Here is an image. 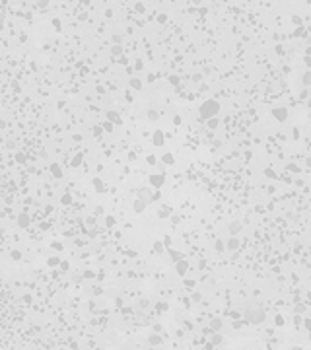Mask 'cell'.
Segmentation results:
<instances>
[{"label": "cell", "instance_id": "obj_8", "mask_svg": "<svg viewBox=\"0 0 311 350\" xmlns=\"http://www.w3.org/2000/svg\"><path fill=\"white\" fill-rule=\"evenodd\" d=\"M220 327H222V323L218 321V319H214V321H212V329H220Z\"/></svg>", "mask_w": 311, "mask_h": 350}, {"label": "cell", "instance_id": "obj_7", "mask_svg": "<svg viewBox=\"0 0 311 350\" xmlns=\"http://www.w3.org/2000/svg\"><path fill=\"white\" fill-rule=\"evenodd\" d=\"M152 183H154V185H161V177H160V175H158V177L154 175V177H152Z\"/></svg>", "mask_w": 311, "mask_h": 350}, {"label": "cell", "instance_id": "obj_9", "mask_svg": "<svg viewBox=\"0 0 311 350\" xmlns=\"http://www.w3.org/2000/svg\"><path fill=\"white\" fill-rule=\"evenodd\" d=\"M150 342H152V344H158V342H161V339H160V337H152Z\"/></svg>", "mask_w": 311, "mask_h": 350}, {"label": "cell", "instance_id": "obj_3", "mask_svg": "<svg viewBox=\"0 0 311 350\" xmlns=\"http://www.w3.org/2000/svg\"><path fill=\"white\" fill-rule=\"evenodd\" d=\"M272 115H274V119H276V121H286V117H288V111H286L284 107H280V109H274Z\"/></svg>", "mask_w": 311, "mask_h": 350}, {"label": "cell", "instance_id": "obj_4", "mask_svg": "<svg viewBox=\"0 0 311 350\" xmlns=\"http://www.w3.org/2000/svg\"><path fill=\"white\" fill-rule=\"evenodd\" d=\"M303 84H305V86H311V70H307L305 74H303Z\"/></svg>", "mask_w": 311, "mask_h": 350}, {"label": "cell", "instance_id": "obj_6", "mask_svg": "<svg viewBox=\"0 0 311 350\" xmlns=\"http://www.w3.org/2000/svg\"><path fill=\"white\" fill-rule=\"evenodd\" d=\"M154 142H158V144H161V142H163V136H161L160 132H158V134L154 136Z\"/></svg>", "mask_w": 311, "mask_h": 350}, {"label": "cell", "instance_id": "obj_2", "mask_svg": "<svg viewBox=\"0 0 311 350\" xmlns=\"http://www.w3.org/2000/svg\"><path fill=\"white\" fill-rule=\"evenodd\" d=\"M216 113H218V105H216L214 101H206L202 107H200V115H202V117H206V119H208V117H214Z\"/></svg>", "mask_w": 311, "mask_h": 350}, {"label": "cell", "instance_id": "obj_1", "mask_svg": "<svg viewBox=\"0 0 311 350\" xmlns=\"http://www.w3.org/2000/svg\"><path fill=\"white\" fill-rule=\"evenodd\" d=\"M245 315H247V319L249 321H253V323H261L264 319V311L261 309V307H249L245 311Z\"/></svg>", "mask_w": 311, "mask_h": 350}, {"label": "cell", "instance_id": "obj_5", "mask_svg": "<svg viewBox=\"0 0 311 350\" xmlns=\"http://www.w3.org/2000/svg\"><path fill=\"white\" fill-rule=\"evenodd\" d=\"M230 232H231V233H237V232H239V224H237V222H233V224L230 226Z\"/></svg>", "mask_w": 311, "mask_h": 350}, {"label": "cell", "instance_id": "obj_10", "mask_svg": "<svg viewBox=\"0 0 311 350\" xmlns=\"http://www.w3.org/2000/svg\"><path fill=\"white\" fill-rule=\"evenodd\" d=\"M309 107H311V99H309Z\"/></svg>", "mask_w": 311, "mask_h": 350}]
</instances>
